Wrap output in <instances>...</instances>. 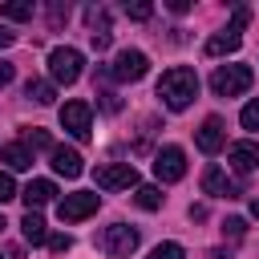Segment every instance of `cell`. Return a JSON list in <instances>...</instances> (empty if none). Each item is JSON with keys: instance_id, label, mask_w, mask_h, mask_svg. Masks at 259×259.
I'll return each mask as SVG.
<instances>
[{"instance_id": "1", "label": "cell", "mask_w": 259, "mask_h": 259, "mask_svg": "<svg viewBox=\"0 0 259 259\" xmlns=\"http://www.w3.org/2000/svg\"><path fill=\"white\" fill-rule=\"evenodd\" d=\"M158 97H162L166 109H186V105L198 97V77H194V69H186V65L166 69L162 81H158Z\"/></svg>"}, {"instance_id": "2", "label": "cell", "mask_w": 259, "mask_h": 259, "mask_svg": "<svg viewBox=\"0 0 259 259\" xmlns=\"http://www.w3.org/2000/svg\"><path fill=\"white\" fill-rule=\"evenodd\" d=\"M251 81H255V73H251L247 65H219V69L210 73V89H214L219 97H239V93L251 89Z\"/></svg>"}, {"instance_id": "3", "label": "cell", "mask_w": 259, "mask_h": 259, "mask_svg": "<svg viewBox=\"0 0 259 259\" xmlns=\"http://www.w3.org/2000/svg\"><path fill=\"white\" fill-rule=\"evenodd\" d=\"M97 243H101V251H105L109 259H130V255L138 251V231L125 227V223H109Z\"/></svg>"}, {"instance_id": "4", "label": "cell", "mask_w": 259, "mask_h": 259, "mask_svg": "<svg viewBox=\"0 0 259 259\" xmlns=\"http://www.w3.org/2000/svg\"><path fill=\"white\" fill-rule=\"evenodd\" d=\"M81 65H85V57H81L77 49H69V45H57V49L49 53V73H53L57 85H73V81L81 77Z\"/></svg>"}, {"instance_id": "5", "label": "cell", "mask_w": 259, "mask_h": 259, "mask_svg": "<svg viewBox=\"0 0 259 259\" xmlns=\"http://www.w3.org/2000/svg\"><path fill=\"white\" fill-rule=\"evenodd\" d=\"M247 20H251V12H247V8H235L231 24L206 40V57H223V53H235V49L243 45V36H239V32H243V24H247Z\"/></svg>"}, {"instance_id": "6", "label": "cell", "mask_w": 259, "mask_h": 259, "mask_svg": "<svg viewBox=\"0 0 259 259\" xmlns=\"http://www.w3.org/2000/svg\"><path fill=\"white\" fill-rule=\"evenodd\" d=\"M150 73V57L142 53V49H125V53H117V61L105 69V77H113V81H142Z\"/></svg>"}, {"instance_id": "7", "label": "cell", "mask_w": 259, "mask_h": 259, "mask_svg": "<svg viewBox=\"0 0 259 259\" xmlns=\"http://www.w3.org/2000/svg\"><path fill=\"white\" fill-rule=\"evenodd\" d=\"M97 206H101V198L93 190H73L57 202V214H61V223H81V219L97 214Z\"/></svg>"}, {"instance_id": "8", "label": "cell", "mask_w": 259, "mask_h": 259, "mask_svg": "<svg viewBox=\"0 0 259 259\" xmlns=\"http://www.w3.org/2000/svg\"><path fill=\"white\" fill-rule=\"evenodd\" d=\"M97 186L101 190H130V186H138V170H134V162H109V166H97Z\"/></svg>"}, {"instance_id": "9", "label": "cell", "mask_w": 259, "mask_h": 259, "mask_svg": "<svg viewBox=\"0 0 259 259\" xmlns=\"http://www.w3.org/2000/svg\"><path fill=\"white\" fill-rule=\"evenodd\" d=\"M89 121H93L89 101H65V105H61V125H65L77 142H89Z\"/></svg>"}, {"instance_id": "10", "label": "cell", "mask_w": 259, "mask_h": 259, "mask_svg": "<svg viewBox=\"0 0 259 259\" xmlns=\"http://www.w3.org/2000/svg\"><path fill=\"white\" fill-rule=\"evenodd\" d=\"M154 174H158V182H178V178L186 174V154H182V146H162V150L154 154Z\"/></svg>"}, {"instance_id": "11", "label": "cell", "mask_w": 259, "mask_h": 259, "mask_svg": "<svg viewBox=\"0 0 259 259\" xmlns=\"http://www.w3.org/2000/svg\"><path fill=\"white\" fill-rule=\"evenodd\" d=\"M202 190H206L210 198H239V194H243L239 182H235L227 170H219V166H206V170H202Z\"/></svg>"}, {"instance_id": "12", "label": "cell", "mask_w": 259, "mask_h": 259, "mask_svg": "<svg viewBox=\"0 0 259 259\" xmlns=\"http://www.w3.org/2000/svg\"><path fill=\"white\" fill-rule=\"evenodd\" d=\"M85 20H89V45H93L97 53H105L109 40H113V32H109V12H105L101 4H93V8L85 12Z\"/></svg>"}, {"instance_id": "13", "label": "cell", "mask_w": 259, "mask_h": 259, "mask_svg": "<svg viewBox=\"0 0 259 259\" xmlns=\"http://www.w3.org/2000/svg\"><path fill=\"white\" fill-rule=\"evenodd\" d=\"M194 142H198L202 154H219L223 142H227V125H223L219 117H206V121L198 125V138H194Z\"/></svg>"}, {"instance_id": "14", "label": "cell", "mask_w": 259, "mask_h": 259, "mask_svg": "<svg viewBox=\"0 0 259 259\" xmlns=\"http://www.w3.org/2000/svg\"><path fill=\"white\" fill-rule=\"evenodd\" d=\"M227 158H231V166L239 170V174H247V170H255L259 166V142H235L231 150H227Z\"/></svg>"}, {"instance_id": "15", "label": "cell", "mask_w": 259, "mask_h": 259, "mask_svg": "<svg viewBox=\"0 0 259 259\" xmlns=\"http://www.w3.org/2000/svg\"><path fill=\"white\" fill-rule=\"evenodd\" d=\"M53 170L65 174V178H77L85 166H81V154H77V150H69V146H53Z\"/></svg>"}, {"instance_id": "16", "label": "cell", "mask_w": 259, "mask_h": 259, "mask_svg": "<svg viewBox=\"0 0 259 259\" xmlns=\"http://www.w3.org/2000/svg\"><path fill=\"white\" fill-rule=\"evenodd\" d=\"M20 198H24V202H28V210H32V206H45V202H53V198H57V186H53L49 178H32V182L20 190Z\"/></svg>"}, {"instance_id": "17", "label": "cell", "mask_w": 259, "mask_h": 259, "mask_svg": "<svg viewBox=\"0 0 259 259\" xmlns=\"http://www.w3.org/2000/svg\"><path fill=\"white\" fill-rule=\"evenodd\" d=\"M0 158H4L12 170H28V166H32V150H28L24 142H8V146L0 150Z\"/></svg>"}, {"instance_id": "18", "label": "cell", "mask_w": 259, "mask_h": 259, "mask_svg": "<svg viewBox=\"0 0 259 259\" xmlns=\"http://www.w3.org/2000/svg\"><path fill=\"white\" fill-rule=\"evenodd\" d=\"M20 231H24L28 243H49V227H45V219H40L36 210H28V214L20 219Z\"/></svg>"}, {"instance_id": "19", "label": "cell", "mask_w": 259, "mask_h": 259, "mask_svg": "<svg viewBox=\"0 0 259 259\" xmlns=\"http://www.w3.org/2000/svg\"><path fill=\"white\" fill-rule=\"evenodd\" d=\"M24 97H32L36 105H53V97H57V89H53L49 81H36V77H32V81L24 85Z\"/></svg>"}, {"instance_id": "20", "label": "cell", "mask_w": 259, "mask_h": 259, "mask_svg": "<svg viewBox=\"0 0 259 259\" xmlns=\"http://www.w3.org/2000/svg\"><path fill=\"white\" fill-rule=\"evenodd\" d=\"M0 16L4 20H32V4L28 0H8V4H0Z\"/></svg>"}, {"instance_id": "21", "label": "cell", "mask_w": 259, "mask_h": 259, "mask_svg": "<svg viewBox=\"0 0 259 259\" xmlns=\"http://www.w3.org/2000/svg\"><path fill=\"white\" fill-rule=\"evenodd\" d=\"M134 202H138L142 210H158V206H162V190H158V186H138V190H134Z\"/></svg>"}, {"instance_id": "22", "label": "cell", "mask_w": 259, "mask_h": 259, "mask_svg": "<svg viewBox=\"0 0 259 259\" xmlns=\"http://www.w3.org/2000/svg\"><path fill=\"white\" fill-rule=\"evenodd\" d=\"M24 146H28V150H49V154H53L49 130H24Z\"/></svg>"}, {"instance_id": "23", "label": "cell", "mask_w": 259, "mask_h": 259, "mask_svg": "<svg viewBox=\"0 0 259 259\" xmlns=\"http://www.w3.org/2000/svg\"><path fill=\"white\" fill-rule=\"evenodd\" d=\"M125 16H130V20H150V16H154V4H146V0H134V4H130V0H125Z\"/></svg>"}, {"instance_id": "24", "label": "cell", "mask_w": 259, "mask_h": 259, "mask_svg": "<svg viewBox=\"0 0 259 259\" xmlns=\"http://www.w3.org/2000/svg\"><path fill=\"white\" fill-rule=\"evenodd\" d=\"M239 121H243V130H259V97L243 105V113H239Z\"/></svg>"}, {"instance_id": "25", "label": "cell", "mask_w": 259, "mask_h": 259, "mask_svg": "<svg viewBox=\"0 0 259 259\" xmlns=\"http://www.w3.org/2000/svg\"><path fill=\"white\" fill-rule=\"evenodd\" d=\"M150 259H186V251H182L178 243H158V247L150 251Z\"/></svg>"}, {"instance_id": "26", "label": "cell", "mask_w": 259, "mask_h": 259, "mask_svg": "<svg viewBox=\"0 0 259 259\" xmlns=\"http://www.w3.org/2000/svg\"><path fill=\"white\" fill-rule=\"evenodd\" d=\"M12 198H16V182H12V174L0 170V202H12Z\"/></svg>"}, {"instance_id": "27", "label": "cell", "mask_w": 259, "mask_h": 259, "mask_svg": "<svg viewBox=\"0 0 259 259\" xmlns=\"http://www.w3.org/2000/svg\"><path fill=\"white\" fill-rule=\"evenodd\" d=\"M97 97H101V109H105V113H117V109H121V101H117V93H113V89H101Z\"/></svg>"}, {"instance_id": "28", "label": "cell", "mask_w": 259, "mask_h": 259, "mask_svg": "<svg viewBox=\"0 0 259 259\" xmlns=\"http://www.w3.org/2000/svg\"><path fill=\"white\" fill-rule=\"evenodd\" d=\"M223 235H231V239H243V235H247V223H243V219H227V223H223Z\"/></svg>"}, {"instance_id": "29", "label": "cell", "mask_w": 259, "mask_h": 259, "mask_svg": "<svg viewBox=\"0 0 259 259\" xmlns=\"http://www.w3.org/2000/svg\"><path fill=\"white\" fill-rule=\"evenodd\" d=\"M69 247H73V239H69V235H49V251H57V255H65Z\"/></svg>"}, {"instance_id": "30", "label": "cell", "mask_w": 259, "mask_h": 259, "mask_svg": "<svg viewBox=\"0 0 259 259\" xmlns=\"http://www.w3.org/2000/svg\"><path fill=\"white\" fill-rule=\"evenodd\" d=\"M65 16H69V4H53V12H49V20H53V28H57V24L65 20Z\"/></svg>"}, {"instance_id": "31", "label": "cell", "mask_w": 259, "mask_h": 259, "mask_svg": "<svg viewBox=\"0 0 259 259\" xmlns=\"http://www.w3.org/2000/svg\"><path fill=\"white\" fill-rule=\"evenodd\" d=\"M12 77H16V69H12V65H8V61H0V85H8V81H12Z\"/></svg>"}, {"instance_id": "32", "label": "cell", "mask_w": 259, "mask_h": 259, "mask_svg": "<svg viewBox=\"0 0 259 259\" xmlns=\"http://www.w3.org/2000/svg\"><path fill=\"white\" fill-rule=\"evenodd\" d=\"M12 40H16V32H12V28H4V24H0V49H8V45H12Z\"/></svg>"}, {"instance_id": "33", "label": "cell", "mask_w": 259, "mask_h": 259, "mask_svg": "<svg viewBox=\"0 0 259 259\" xmlns=\"http://www.w3.org/2000/svg\"><path fill=\"white\" fill-rule=\"evenodd\" d=\"M251 214H255V219H259V198H255V202H251Z\"/></svg>"}, {"instance_id": "34", "label": "cell", "mask_w": 259, "mask_h": 259, "mask_svg": "<svg viewBox=\"0 0 259 259\" xmlns=\"http://www.w3.org/2000/svg\"><path fill=\"white\" fill-rule=\"evenodd\" d=\"M4 227H8V223H4V214H0V231H4Z\"/></svg>"}]
</instances>
